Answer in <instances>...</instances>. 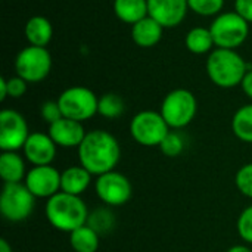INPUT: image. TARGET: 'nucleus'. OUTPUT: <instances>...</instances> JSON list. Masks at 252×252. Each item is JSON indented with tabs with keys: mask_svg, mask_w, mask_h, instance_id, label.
<instances>
[{
	"mask_svg": "<svg viewBox=\"0 0 252 252\" xmlns=\"http://www.w3.org/2000/svg\"><path fill=\"white\" fill-rule=\"evenodd\" d=\"M227 252H252L248 247H245V245H235V247H232L230 250Z\"/></svg>",
	"mask_w": 252,
	"mask_h": 252,
	"instance_id": "35",
	"label": "nucleus"
},
{
	"mask_svg": "<svg viewBox=\"0 0 252 252\" xmlns=\"http://www.w3.org/2000/svg\"><path fill=\"white\" fill-rule=\"evenodd\" d=\"M189 10L199 16H217L224 7V0H188Z\"/></svg>",
	"mask_w": 252,
	"mask_h": 252,
	"instance_id": "26",
	"label": "nucleus"
},
{
	"mask_svg": "<svg viewBox=\"0 0 252 252\" xmlns=\"http://www.w3.org/2000/svg\"><path fill=\"white\" fill-rule=\"evenodd\" d=\"M198 111L195 94L188 89H174L165 94L161 103V115L170 128L179 130L189 126Z\"/></svg>",
	"mask_w": 252,
	"mask_h": 252,
	"instance_id": "5",
	"label": "nucleus"
},
{
	"mask_svg": "<svg viewBox=\"0 0 252 252\" xmlns=\"http://www.w3.org/2000/svg\"><path fill=\"white\" fill-rule=\"evenodd\" d=\"M44 213L50 226L65 233H71L75 229L87 224L90 214L81 196L65 192H59L47 199Z\"/></svg>",
	"mask_w": 252,
	"mask_h": 252,
	"instance_id": "2",
	"label": "nucleus"
},
{
	"mask_svg": "<svg viewBox=\"0 0 252 252\" xmlns=\"http://www.w3.org/2000/svg\"><path fill=\"white\" fill-rule=\"evenodd\" d=\"M58 103L65 118L83 123L97 114L99 97L89 87L72 86L59 94Z\"/></svg>",
	"mask_w": 252,
	"mask_h": 252,
	"instance_id": "6",
	"label": "nucleus"
},
{
	"mask_svg": "<svg viewBox=\"0 0 252 252\" xmlns=\"http://www.w3.org/2000/svg\"><path fill=\"white\" fill-rule=\"evenodd\" d=\"M112 9L115 16L128 25H134L149 15L148 0H114Z\"/></svg>",
	"mask_w": 252,
	"mask_h": 252,
	"instance_id": "20",
	"label": "nucleus"
},
{
	"mask_svg": "<svg viewBox=\"0 0 252 252\" xmlns=\"http://www.w3.org/2000/svg\"><path fill=\"white\" fill-rule=\"evenodd\" d=\"M0 252H12V247L9 245V242L6 239L0 241Z\"/></svg>",
	"mask_w": 252,
	"mask_h": 252,
	"instance_id": "36",
	"label": "nucleus"
},
{
	"mask_svg": "<svg viewBox=\"0 0 252 252\" xmlns=\"http://www.w3.org/2000/svg\"><path fill=\"white\" fill-rule=\"evenodd\" d=\"M69 245L75 252H96L99 250V235L84 224L69 233Z\"/></svg>",
	"mask_w": 252,
	"mask_h": 252,
	"instance_id": "22",
	"label": "nucleus"
},
{
	"mask_svg": "<svg viewBox=\"0 0 252 252\" xmlns=\"http://www.w3.org/2000/svg\"><path fill=\"white\" fill-rule=\"evenodd\" d=\"M185 46L193 55H205V53L210 55L216 49L213 34L210 28L205 27L192 28L185 37Z\"/></svg>",
	"mask_w": 252,
	"mask_h": 252,
	"instance_id": "21",
	"label": "nucleus"
},
{
	"mask_svg": "<svg viewBox=\"0 0 252 252\" xmlns=\"http://www.w3.org/2000/svg\"><path fill=\"white\" fill-rule=\"evenodd\" d=\"M77 151L80 165L96 177L114 171L121 158L117 137L105 130L89 131Z\"/></svg>",
	"mask_w": 252,
	"mask_h": 252,
	"instance_id": "1",
	"label": "nucleus"
},
{
	"mask_svg": "<svg viewBox=\"0 0 252 252\" xmlns=\"http://www.w3.org/2000/svg\"><path fill=\"white\" fill-rule=\"evenodd\" d=\"M170 133V127L165 123L161 112L157 111H140L130 123L131 137L142 146L152 148L159 146L165 136Z\"/></svg>",
	"mask_w": 252,
	"mask_h": 252,
	"instance_id": "8",
	"label": "nucleus"
},
{
	"mask_svg": "<svg viewBox=\"0 0 252 252\" xmlns=\"http://www.w3.org/2000/svg\"><path fill=\"white\" fill-rule=\"evenodd\" d=\"M52 69V55L47 47L27 46L15 59L16 75L24 78L27 83L43 81Z\"/></svg>",
	"mask_w": 252,
	"mask_h": 252,
	"instance_id": "9",
	"label": "nucleus"
},
{
	"mask_svg": "<svg viewBox=\"0 0 252 252\" xmlns=\"http://www.w3.org/2000/svg\"><path fill=\"white\" fill-rule=\"evenodd\" d=\"M87 226H90L99 236L106 235L115 227V216L108 208H96L89 214Z\"/></svg>",
	"mask_w": 252,
	"mask_h": 252,
	"instance_id": "25",
	"label": "nucleus"
},
{
	"mask_svg": "<svg viewBox=\"0 0 252 252\" xmlns=\"http://www.w3.org/2000/svg\"><path fill=\"white\" fill-rule=\"evenodd\" d=\"M35 199L24 183H4L0 193V213L4 220L21 223L31 216Z\"/></svg>",
	"mask_w": 252,
	"mask_h": 252,
	"instance_id": "7",
	"label": "nucleus"
},
{
	"mask_svg": "<svg viewBox=\"0 0 252 252\" xmlns=\"http://www.w3.org/2000/svg\"><path fill=\"white\" fill-rule=\"evenodd\" d=\"M241 87H242L244 93H245L250 99H252V69H250V71L247 72V75L244 77Z\"/></svg>",
	"mask_w": 252,
	"mask_h": 252,
	"instance_id": "33",
	"label": "nucleus"
},
{
	"mask_svg": "<svg viewBox=\"0 0 252 252\" xmlns=\"http://www.w3.org/2000/svg\"><path fill=\"white\" fill-rule=\"evenodd\" d=\"M6 97H9L7 96V84H6V78L1 77L0 78V100L3 102V100H6Z\"/></svg>",
	"mask_w": 252,
	"mask_h": 252,
	"instance_id": "34",
	"label": "nucleus"
},
{
	"mask_svg": "<svg viewBox=\"0 0 252 252\" xmlns=\"http://www.w3.org/2000/svg\"><path fill=\"white\" fill-rule=\"evenodd\" d=\"M126 103L117 93H105L99 97L97 114L108 120H115L124 114Z\"/></svg>",
	"mask_w": 252,
	"mask_h": 252,
	"instance_id": "24",
	"label": "nucleus"
},
{
	"mask_svg": "<svg viewBox=\"0 0 252 252\" xmlns=\"http://www.w3.org/2000/svg\"><path fill=\"white\" fill-rule=\"evenodd\" d=\"M24 34L30 46H38V47H46L53 37V27L52 22L41 15L31 16L25 27H24Z\"/></svg>",
	"mask_w": 252,
	"mask_h": 252,
	"instance_id": "18",
	"label": "nucleus"
},
{
	"mask_svg": "<svg viewBox=\"0 0 252 252\" xmlns=\"http://www.w3.org/2000/svg\"><path fill=\"white\" fill-rule=\"evenodd\" d=\"M93 174L89 173L83 165H72L61 173V192L81 196L92 183Z\"/></svg>",
	"mask_w": 252,
	"mask_h": 252,
	"instance_id": "17",
	"label": "nucleus"
},
{
	"mask_svg": "<svg viewBox=\"0 0 252 252\" xmlns=\"http://www.w3.org/2000/svg\"><path fill=\"white\" fill-rule=\"evenodd\" d=\"M6 84H7V96L9 97L18 99V97H22L27 93L28 83L24 78H21L19 75L6 78Z\"/></svg>",
	"mask_w": 252,
	"mask_h": 252,
	"instance_id": "31",
	"label": "nucleus"
},
{
	"mask_svg": "<svg viewBox=\"0 0 252 252\" xmlns=\"http://www.w3.org/2000/svg\"><path fill=\"white\" fill-rule=\"evenodd\" d=\"M40 115H41L43 121L47 123L49 126L56 123L58 120H61L63 117L58 100H46L40 108Z\"/></svg>",
	"mask_w": 252,
	"mask_h": 252,
	"instance_id": "30",
	"label": "nucleus"
},
{
	"mask_svg": "<svg viewBox=\"0 0 252 252\" xmlns=\"http://www.w3.org/2000/svg\"><path fill=\"white\" fill-rule=\"evenodd\" d=\"M232 131L239 140L252 143V103L241 106L235 112L232 118Z\"/></svg>",
	"mask_w": 252,
	"mask_h": 252,
	"instance_id": "23",
	"label": "nucleus"
},
{
	"mask_svg": "<svg viewBox=\"0 0 252 252\" xmlns=\"http://www.w3.org/2000/svg\"><path fill=\"white\" fill-rule=\"evenodd\" d=\"M235 12L252 24V0H235Z\"/></svg>",
	"mask_w": 252,
	"mask_h": 252,
	"instance_id": "32",
	"label": "nucleus"
},
{
	"mask_svg": "<svg viewBox=\"0 0 252 252\" xmlns=\"http://www.w3.org/2000/svg\"><path fill=\"white\" fill-rule=\"evenodd\" d=\"M56 143L52 140L49 133L35 131L31 133L24 145V157L32 167L52 165L56 157Z\"/></svg>",
	"mask_w": 252,
	"mask_h": 252,
	"instance_id": "14",
	"label": "nucleus"
},
{
	"mask_svg": "<svg viewBox=\"0 0 252 252\" xmlns=\"http://www.w3.org/2000/svg\"><path fill=\"white\" fill-rule=\"evenodd\" d=\"M205 69L211 83L221 89L241 86L244 77L250 71L245 59L236 50L219 47L208 55Z\"/></svg>",
	"mask_w": 252,
	"mask_h": 252,
	"instance_id": "3",
	"label": "nucleus"
},
{
	"mask_svg": "<svg viewBox=\"0 0 252 252\" xmlns=\"http://www.w3.org/2000/svg\"><path fill=\"white\" fill-rule=\"evenodd\" d=\"M235 183H236L238 190L244 196L252 199V162L245 164L244 167H241L238 170L236 177H235Z\"/></svg>",
	"mask_w": 252,
	"mask_h": 252,
	"instance_id": "28",
	"label": "nucleus"
},
{
	"mask_svg": "<svg viewBox=\"0 0 252 252\" xmlns=\"http://www.w3.org/2000/svg\"><path fill=\"white\" fill-rule=\"evenodd\" d=\"M24 158L16 152H1L0 155V177L4 183H24L27 177Z\"/></svg>",
	"mask_w": 252,
	"mask_h": 252,
	"instance_id": "19",
	"label": "nucleus"
},
{
	"mask_svg": "<svg viewBox=\"0 0 252 252\" xmlns=\"http://www.w3.org/2000/svg\"><path fill=\"white\" fill-rule=\"evenodd\" d=\"M189 10L188 0H148L149 16L158 21L164 28L180 25Z\"/></svg>",
	"mask_w": 252,
	"mask_h": 252,
	"instance_id": "13",
	"label": "nucleus"
},
{
	"mask_svg": "<svg viewBox=\"0 0 252 252\" xmlns=\"http://www.w3.org/2000/svg\"><path fill=\"white\" fill-rule=\"evenodd\" d=\"M164 34V27L149 15L131 25V40L142 49L155 47Z\"/></svg>",
	"mask_w": 252,
	"mask_h": 252,
	"instance_id": "16",
	"label": "nucleus"
},
{
	"mask_svg": "<svg viewBox=\"0 0 252 252\" xmlns=\"http://www.w3.org/2000/svg\"><path fill=\"white\" fill-rule=\"evenodd\" d=\"M158 148L161 149V152H162L165 157H168V158H176V157H179V155L183 152V149H185V140H183V137H182L179 133L170 131V133L165 136V139L161 142V145H159Z\"/></svg>",
	"mask_w": 252,
	"mask_h": 252,
	"instance_id": "27",
	"label": "nucleus"
},
{
	"mask_svg": "<svg viewBox=\"0 0 252 252\" xmlns=\"http://www.w3.org/2000/svg\"><path fill=\"white\" fill-rule=\"evenodd\" d=\"M47 133L59 148H78L87 134L83 123L65 117L50 124Z\"/></svg>",
	"mask_w": 252,
	"mask_h": 252,
	"instance_id": "15",
	"label": "nucleus"
},
{
	"mask_svg": "<svg viewBox=\"0 0 252 252\" xmlns=\"http://www.w3.org/2000/svg\"><path fill=\"white\" fill-rule=\"evenodd\" d=\"M30 134L27 120L21 112L15 109H3L0 112V149L3 152L22 149Z\"/></svg>",
	"mask_w": 252,
	"mask_h": 252,
	"instance_id": "10",
	"label": "nucleus"
},
{
	"mask_svg": "<svg viewBox=\"0 0 252 252\" xmlns=\"http://www.w3.org/2000/svg\"><path fill=\"white\" fill-rule=\"evenodd\" d=\"M24 185L35 198L50 199L61 192V173L52 165H38L28 170Z\"/></svg>",
	"mask_w": 252,
	"mask_h": 252,
	"instance_id": "12",
	"label": "nucleus"
},
{
	"mask_svg": "<svg viewBox=\"0 0 252 252\" xmlns=\"http://www.w3.org/2000/svg\"><path fill=\"white\" fill-rule=\"evenodd\" d=\"M238 233L247 242L252 244V205L245 208L238 219Z\"/></svg>",
	"mask_w": 252,
	"mask_h": 252,
	"instance_id": "29",
	"label": "nucleus"
},
{
	"mask_svg": "<svg viewBox=\"0 0 252 252\" xmlns=\"http://www.w3.org/2000/svg\"><path fill=\"white\" fill-rule=\"evenodd\" d=\"M210 31L213 34L216 47L236 50L247 41L250 35V24L235 10L221 12L211 22Z\"/></svg>",
	"mask_w": 252,
	"mask_h": 252,
	"instance_id": "4",
	"label": "nucleus"
},
{
	"mask_svg": "<svg viewBox=\"0 0 252 252\" xmlns=\"http://www.w3.org/2000/svg\"><path fill=\"white\" fill-rule=\"evenodd\" d=\"M94 189L99 199L109 207H121L127 204L133 193L130 180L115 170L97 176Z\"/></svg>",
	"mask_w": 252,
	"mask_h": 252,
	"instance_id": "11",
	"label": "nucleus"
}]
</instances>
